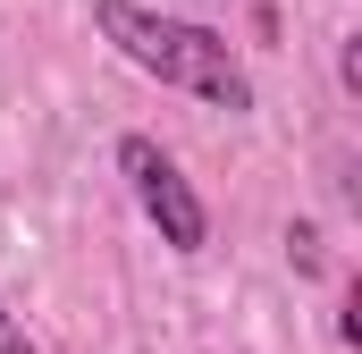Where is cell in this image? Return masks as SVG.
I'll list each match as a JSON object with an SVG mask.
<instances>
[{"label": "cell", "instance_id": "1", "mask_svg": "<svg viewBox=\"0 0 362 354\" xmlns=\"http://www.w3.org/2000/svg\"><path fill=\"white\" fill-rule=\"evenodd\" d=\"M93 25H101V42H110L127 68H144L152 85L194 93L202 110H228V118L253 110V76H245V59L228 51L219 25L177 17V8H144V0H93Z\"/></svg>", "mask_w": 362, "mask_h": 354}, {"label": "cell", "instance_id": "2", "mask_svg": "<svg viewBox=\"0 0 362 354\" xmlns=\"http://www.w3.org/2000/svg\"><path fill=\"white\" fill-rule=\"evenodd\" d=\"M110 161H118L127 194H135V211H144V219L160 228V245H169V253H202V245H211V211H202L194 177L177 169V152H169L160 135L127 127V135L110 144Z\"/></svg>", "mask_w": 362, "mask_h": 354}, {"label": "cell", "instance_id": "3", "mask_svg": "<svg viewBox=\"0 0 362 354\" xmlns=\"http://www.w3.org/2000/svg\"><path fill=\"white\" fill-rule=\"evenodd\" d=\"M0 354H42V346H34V338H25V321L8 312V295H0Z\"/></svg>", "mask_w": 362, "mask_h": 354}, {"label": "cell", "instance_id": "4", "mask_svg": "<svg viewBox=\"0 0 362 354\" xmlns=\"http://www.w3.org/2000/svg\"><path fill=\"white\" fill-rule=\"evenodd\" d=\"M286 253H295V270H312L320 262V236H312V228H286Z\"/></svg>", "mask_w": 362, "mask_h": 354}]
</instances>
